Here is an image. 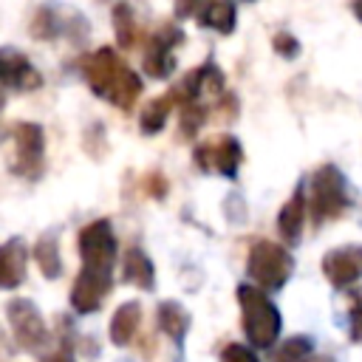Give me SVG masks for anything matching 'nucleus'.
Returning a JSON list of instances; mask_svg holds the SVG:
<instances>
[{"mask_svg":"<svg viewBox=\"0 0 362 362\" xmlns=\"http://www.w3.org/2000/svg\"><path fill=\"white\" fill-rule=\"evenodd\" d=\"M303 218H305V201H303V189H297V192L283 204L280 218H277V229H280L283 240H288V243H297V240H300Z\"/></svg>","mask_w":362,"mask_h":362,"instance_id":"nucleus-15","label":"nucleus"},{"mask_svg":"<svg viewBox=\"0 0 362 362\" xmlns=\"http://www.w3.org/2000/svg\"><path fill=\"white\" fill-rule=\"evenodd\" d=\"M90 90L124 110L133 107V102L139 99L141 93V79L136 76V71H130L113 48H99L90 59H85V68H82Z\"/></svg>","mask_w":362,"mask_h":362,"instance_id":"nucleus-1","label":"nucleus"},{"mask_svg":"<svg viewBox=\"0 0 362 362\" xmlns=\"http://www.w3.org/2000/svg\"><path fill=\"white\" fill-rule=\"evenodd\" d=\"M354 11H356V17L362 20V3H356V6H354Z\"/></svg>","mask_w":362,"mask_h":362,"instance_id":"nucleus-29","label":"nucleus"},{"mask_svg":"<svg viewBox=\"0 0 362 362\" xmlns=\"http://www.w3.org/2000/svg\"><path fill=\"white\" fill-rule=\"evenodd\" d=\"M110 286H113L110 274L82 269L79 277L74 280V288H71V305H74V311H79V314L96 311L102 305L105 294L110 291Z\"/></svg>","mask_w":362,"mask_h":362,"instance_id":"nucleus-10","label":"nucleus"},{"mask_svg":"<svg viewBox=\"0 0 362 362\" xmlns=\"http://www.w3.org/2000/svg\"><path fill=\"white\" fill-rule=\"evenodd\" d=\"M0 82L8 88L31 90L40 85V74L31 68L28 57L14 48H0Z\"/></svg>","mask_w":362,"mask_h":362,"instance_id":"nucleus-12","label":"nucleus"},{"mask_svg":"<svg viewBox=\"0 0 362 362\" xmlns=\"http://www.w3.org/2000/svg\"><path fill=\"white\" fill-rule=\"evenodd\" d=\"M274 51L283 54L286 59H291V57L300 54V45H297V40H294L291 34H277V37H274Z\"/></svg>","mask_w":362,"mask_h":362,"instance_id":"nucleus-27","label":"nucleus"},{"mask_svg":"<svg viewBox=\"0 0 362 362\" xmlns=\"http://www.w3.org/2000/svg\"><path fill=\"white\" fill-rule=\"evenodd\" d=\"M240 158H243L240 144L232 136H221L215 141H206V144H198L195 147V164L204 173H221V175H229L232 178L238 173Z\"/></svg>","mask_w":362,"mask_h":362,"instance_id":"nucleus-9","label":"nucleus"},{"mask_svg":"<svg viewBox=\"0 0 362 362\" xmlns=\"http://www.w3.org/2000/svg\"><path fill=\"white\" fill-rule=\"evenodd\" d=\"M308 354H311V339L308 337H291L274 354V362H305Z\"/></svg>","mask_w":362,"mask_h":362,"instance_id":"nucleus-23","label":"nucleus"},{"mask_svg":"<svg viewBox=\"0 0 362 362\" xmlns=\"http://www.w3.org/2000/svg\"><path fill=\"white\" fill-rule=\"evenodd\" d=\"M3 102H6V99H3V93H0V110H3Z\"/></svg>","mask_w":362,"mask_h":362,"instance_id":"nucleus-30","label":"nucleus"},{"mask_svg":"<svg viewBox=\"0 0 362 362\" xmlns=\"http://www.w3.org/2000/svg\"><path fill=\"white\" fill-rule=\"evenodd\" d=\"M221 362H257V356L246 345H226L221 354Z\"/></svg>","mask_w":362,"mask_h":362,"instance_id":"nucleus-25","label":"nucleus"},{"mask_svg":"<svg viewBox=\"0 0 362 362\" xmlns=\"http://www.w3.org/2000/svg\"><path fill=\"white\" fill-rule=\"evenodd\" d=\"M31 31H34V37H45V40H51V37H57L59 34V23H57V11L54 8H40L37 14H34V23H31Z\"/></svg>","mask_w":362,"mask_h":362,"instance_id":"nucleus-24","label":"nucleus"},{"mask_svg":"<svg viewBox=\"0 0 362 362\" xmlns=\"http://www.w3.org/2000/svg\"><path fill=\"white\" fill-rule=\"evenodd\" d=\"M204 122H206V107H204L201 102H189V105L181 107V124H178V133H181L184 139H189V136L198 133V127H201Z\"/></svg>","mask_w":362,"mask_h":362,"instance_id":"nucleus-22","label":"nucleus"},{"mask_svg":"<svg viewBox=\"0 0 362 362\" xmlns=\"http://www.w3.org/2000/svg\"><path fill=\"white\" fill-rule=\"evenodd\" d=\"M51 362H74V359H71V356H68V354H59V356H54V359H51Z\"/></svg>","mask_w":362,"mask_h":362,"instance_id":"nucleus-28","label":"nucleus"},{"mask_svg":"<svg viewBox=\"0 0 362 362\" xmlns=\"http://www.w3.org/2000/svg\"><path fill=\"white\" fill-rule=\"evenodd\" d=\"M184 40V31L175 28L173 23H164L156 37L150 40L147 45V54H144V71L156 79H167L175 68V57H173V48Z\"/></svg>","mask_w":362,"mask_h":362,"instance_id":"nucleus-7","label":"nucleus"},{"mask_svg":"<svg viewBox=\"0 0 362 362\" xmlns=\"http://www.w3.org/2000/svg\"><path fill=\"white\" fill-rule=\"evenodd\" d=\"M79 255L85 269L110 274L113 260H116V235L110 221H93L79 232Z\"/></svg>","mask_w":362,"mask_h":362,"instance_id":"nucleus-4","label":"nucleus"},{"mask_svg":"<svg viewBox=\"0 0 362 362\" xmlns=\"http://www.w3.org/2000/svg\"><path fill=\"white\" fill-rule=\"evenodd\" d=\"M156 322H158V328H161L167 337L181 339V337L187 334V328H189V314H187V308H181L178 303L167 300V303H161V305L156 308Z\"/></svg>","mask_w":362,"mask_h":362,"instance_id":"nucleus-17","label":"nucleus"},{"mask_svg":"<svg viewBox=\"0 0 362 362\" xmlns=\"http://www.w3.org/2000/svg\"><path fill=\"white\" fill-rule=\"evenodd\" d=\"M8 322H11V331L17 337V342L25 348V351H40L48 339V331H45V320L40 314V308L31 303V300H11L8 308Z\"/></svg>","mask_w":362,"mask_h":362,"instance_id":"nucleus-6","label":"nucleus"},{"mask_svg":"<svg viewBox=\"0 0 362 362\" xmlns=\"http://www.w3.org/2000/svg\"><path fill=\"white\" fill-rule=\"evenodd\" d=\"M28 249L23 238H11L0 243V288H17L25 280Z\"/></svg>","mask_w":362,"mask_h":362,"instance_id":"nucleus-13","label":"nucleus"},{"mask_svg":"<svg viewBox=\"0 0 362 362\" xmlns=\"http://www.w3.org/2000/svg\"><path fill=\"white\" fill-rule=\"evenodd\" d=\"M113 28H116V40H119V45L133 48V42H136V14H133L130 6L119 3V6L113 8Z\"/></svg>","mask_w":362,"mask_h":362,"instance_id":"nucleus-21","label":"nucleus"},{"mask_svg":"<svg viewBox=\"0 0 362 362\" xmlns=\"http://www.w3.org/2000/svg\"><path fill=\"white\" fill-rule=\"evenodd\" d=\"M246 269H249V277L255 283H260L263 288H280L288 280L294 260L283 246H277L272 240H260L252 246Z\"/></svg>","mask_w":362,"mask_h":362,"instance_id":"nucleus-3","label":"nucleus"},{"mask_svg":"<svg viewBox=\"0 0 362 362\" xmlns=\"http://www.w3.org/2000/svg\"><path fill=\"white\" fill-rule=\"evenodd\" d=\"M351 317H354V339H362V291H351Z\"/></svg>","mask_w":362,"mask_h":362,"instance_id":"nucleus-26","label":"nucleus"},{"mask_svg":"<svg viewBox=\"0 0 362 362\" xmlns=\"http://www.w3.org/2000/svg\"><path fill=\"white\" fill-rule=\"evenodd\" d=\"M198 20H201V25H209L221 34H229L235 28V6L232 3H206L198 11Z\"/></svg>","mask_w":362,"mask_h":362,"instance_id":"nucleus-19","label":"nucleus"},{"mask_svg":"<svg viewBox=\"0 0 362 362\" xmlns=\"http://www.w3.org/2000/svg\"><path fill=\"white\" fill-rule=\"evenodd\" d=\"M124 280L133 283V286H139V288H147V291L156 286L153 260H150L139 246L127 249V255H124Z\"/></svg>","mask_w":362,"mask_h":362,"instance_id":"nucleus-16","label":"nucleus"},{"mask_svg":"<svg viewBox=\"0 0 362 362\" xmlns=\"http://www.w3.org/2000/svg\"><path fill=\"white\" fill-rule=\"evenodd\" d=\"M238 300L243 308V331L252 345L272 348L280 334V311L277 305L255 286H238Z\"/></svg>","mask_w":362,"mask_h":362,"instance_id":"nucleus-2","label":"nucleus"},{"mask_svg":"<svg viewBox=\"0 0 362 362\" xmlns=\"http://www.w3.org/2000/svg\"><path fill=\"white\" fill-rule=\"evenodd\" d=\"M34 257H37V266L42 269V277L54 280L59 277L62 272V260H59V246H57V232H48L37 240L34 246Z\"/></svg>","mask_w":362,"mask_h":362,"instance_id":"nucleus-18","label":"nucleus"},{"mask_svg":"<svg viewBox=\"0 0 362 362\" xmlns=\"http://www.w3.org/2000/svg\"><path fill=\"white\" fill-rule=\"evenodd\" d=\"M14 141H17V173L25 178H37L42 173V150H45V136L42 127L34 122H20L14 124Z\"/></svg>","mask_w":362,"mask_h":362,"instance_id":"nucleus-8","label":"nucleus"},{"mask_svg":"<svg viewBox=\"0 0 362 362\" xmlns=\"http://www.w3.org/2000/svg\"><path fill=\"white\" fill-rule=\"evenodd\" d=\"M348 204L345 195V178L337 167L325 164L314 173L311 181V209H314V221H325V218H337Z\"/></svg>","mask_w":362,"mask_h":362,"instance_id":"nucleus-5","label":"nucleus"},{"mask_svg":"<svg viewBox=\"0 0 362 362\" xmlns=\"http://www.w3.org/2000/svg\"><path fill=\"white\" fill-rule=\"evenodd\" d=\"M173 105H175V102H173V96H170V93H167V96H161V99L147 102V105H144V110H141V116H139L141 130H144V133H158V130L164 127L167 113H170V107H173Z\"/></svg>","mask_w":362,"mask_h":362,"instance_id":"nucleus-20","label":"nucleus"},{"mask_svg":"<svg viewBox=\"0 0 362 362\" xmlns=\"http://www.w3.org/2000/svg\"><path fill=\"white\" fill-rule=\"evenodd\" d=\"M322 272L337 288L351 286L354 280L362 277V246H345L328 252L322 260Z\"/></svg>","mask_w":362,"mask_h":362,"instance_id":"nucleus-11","label":"nucleus"},{"mask_svg":"<svg viewBox=\"0 0 362 362\" xmlns=\"http://www.w3.org/2000/svg\"><path fill=\"white\" fill-rule=\"evenodd\" d=\"M139 320H141V305L136 300L130 303H122L116 311H113V320H110V342L113 345H127L139 328Z\"/></svg>","mask_w":362,"mask_h":362,"instance_id":"nucleus-14","label":"nucleus"}]
</instances>
